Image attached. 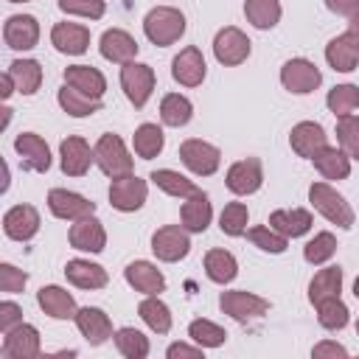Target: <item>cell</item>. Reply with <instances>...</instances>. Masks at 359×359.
Returning a JSON list of instances; mask_svg holds the SVG:
<instances>
[{
	"label": "cell",
	"instance_id": "6da1fadb",
	"mask_svg": "<svg viewBox=\"0 0 359 359\" xmlns=\"http://www.w3.org/2000/svg\"><path fill=\"white\" fill-rule=\"evenodd\" d=\"M143 31H146L149 42H154L157 48H168V45H174L185 34V17H182L180 8L157 6V8H151L146 14Z\"/></svg>",
	"mask_w": 359,
	"mask_h": 359
},
{
	"label": "cell",
	"instance_id": "7a4b0ae2",
	"mask_svg": "<svg viewBox=\"0 0 359 359\" xmlns=\"http://www.w3.org/2000/svg\"><path fill=\"white\" fill-rule=\"evenodd\" d=\"M309 202H311L314 210L323 213L331 224H337V227H342V230L353 227V208H351V205L345 202V196H342L337 188H331L328 182H311V188H309Z\"/></svg>",
	"mask_w": 359,
	"mask_h": 359
},
{
	"label": "cell",
	"instance_id": "3957f363",
	"mask_svg": "<svg viewBox=\"0 0 359 359\" xmlns=\"http://www.w3.org/2000/svg\"><path fill=\"white\" fill-rule=\"evenodd\" d=\"M95 163L98 168L109 177V180H118V177H126L132 174L135 163L123 146V140L118 135H101L98 143H95Z\"/></svg>",
	"mask_w": 359,
	"mask_h": 359
},
{
	"label": "cell",
	"instance_id": "277c9868",
	"mask_svg": "<svg viewBox=\"0 0 359 359\" xmlns=\"http://www.w3.org/2000/svg\"><path fill=\"white\" fill-rule=\"evenodd\" d=\"M180 160L185 163V168H191L196 177H210L219 171V163H222V151L208 143V140H199V137H188L180 143Z\"/></svg>",
	"mask_w": 359,
	"mask_h": 359
},
{
	"label": "cell",
	"instance_id": "5b68a950",
	"mask_svg": "<svg viewBox=\"0 0 359 359\" xmlns=\"http://www.w3.org/2000/svg\"><path fill=\"white\" fill-rule=\"evenodd\" d=\"M219 306L227 317L238 320V323H250V320H258L269 311V300L252 294V292H244V289H233V292H222L219 297Z\"/></svg>",
	"mask_w": 359,
	"mask_h": 359
},
{
	"label": "cell",
	"instance_id": "8992f818",
	"mask_svg": "<svg viewBox=\"0 0 359 359\" xmlns=\"http://www.w3.org/2000/svg\"><path fill=\"white\" fill-rule=\"evenodd\" d=\"M323 81V73L314 62L309 59H289L283 67H280V84L294 93V95H306V93H314Z\"/></svg>",
	"mask_w": 359,
	"mask_h": 359
},
{
	"label": "cell",
	"instance_id": "52a82bcc",
	"mask_svg": "<svg viewBox=\"0 0 359 359\" xmlns=\"http://www.w3.org/2000/svg\"><path fill=\"white\" fill-rule=\"evenodd\" d=\"M213 56H216V62L224 65V67L241 65V62L250 56V39H247V34H244L241 28H236V25L222 28V31L216 34V39H213Z\"/></svg>",
	"mask_w": 359,
	"mask_h": 359
},
{
	"label": "cell",
	"instance_id": "ba28073f",
	"mask_svg": "<svg viewBox=\"0 0 359 359\" xmlns=\"http://www.w3.org/2000/svg\"><path fill=\"white\" fill-rule=\"evenodd\" d=\"M121 87H123L126 98L140 109V107H146V101L154 90V70L140 62H126L121 67Z\"/></svg>",
	"mask_w": 359,
	"mask_h": 359
},
{
	"label": "cell",
	"instance_id": "9c48e42d",
	"mask_svg": "<svg viewBox=\"0 0 359 359\" xmlns=\"http://www.w3.org/2000/svg\"><path fill=\"white\" fill-rule=\"evenodd\" d=\"M48 208L56 219H67V222H79V219L95 213L93 199H87L76 191H67V188H50L48 191Z\"/></svg>",
	"mask_w": 359,
	"mask_h": 359
},
{
	"label": "cell",
	"instance_id": "30bf717a",
	"mask_svg": "<svg viewBox=\"0 0 359 359\" xmlns=\"http://www.w3.org/2000/svg\"><path fill=\"white\" fill-rule=\"evenodd\" d=\"M151 252L165 261V264H174L180 258H185L191 252V238H188V230L180 227V224H165L160 227L154 236H151Z\"/></svg>",
	"mask_w": 359,
	"mask_h": 359
},
{
	"label": "cell",
	"instance_id": "8fae6325",
	"mask_svg": "<svg viewBox=\"0 0 359 359\" xmlns=\"http://www.w3.org/2000/svg\"><path fill=\"white\" fill-rule=\"evenodd\" d=\"M146 194H149L146 180H140V177H135V174L118 177V180H112V185H109V202H112L115 210H123V213L140 210L143 202H146Z\"/></svg>",
	"mask_w": 359,
	"mask_h": 359
},
{
	"label": "cell",
	"instance_id": "7c38bea8",
	"mask_svg": "<svg viewBox=\"0 0 359 359\" xmlns=\"http://www.w3.org/2000/svg\"><path fill=\"white\" fill-rule=\"evenodd\" d=\"M59 157H62V171L67 177H84L90 171V165L95 163V149H90V143L84 137L70 135L62 140Z\"/></svg>",
	"mask_w": 359,
	"mask_h": 359
},
{
	"label": "cell",
	"instance_id": "4fadbf2b",
	"mask_svg": "<svg viewBox=\"0 0 359 359\" xmlns=\"http://www.w3.org/2000/svg\"><path fill=\"white\" fill-rule=\"evenodd\" d=\"M3 356L6 359H34L39 356L42 345H39V331L31 325V323H20L14 325L11 331L3 334Z\"/></svg>",
	"mask_w": 359,
	"mask_h": 359
},
{
	"label": "cell",
	"instance_id": "5bb4252c",
	"mask_svg": "<svg viewBox=\"0 0 359 359\" xmlns=\"http://www.w3.org/2000/svg\"><path fill=\"white\" fill-rule=\"evenodd\" d=\"M227 188L236 194V196H247V194H255L264 182V168H261V160L258 157H247V160H238L227 168V177H224Z\"/></svg>",
	"mask_w": 359,
	"mask_h": 359
},
{
	"label": "cell",
	"instance_id": "9a60e30c",
	"mask_svg": "<svg viewBox=\"0 0 359 359\" xmlns=\"http://www.w3.org/2000/svg\"><path fill=\"white\" fill-rule=\"evenodd\" d=\"M205 73H208L205 56H202V50H199L196 45L182 48V50L174 56V62H171V76H174V81H180L182 87H199L202 79H205Z\"/></svg>",
	"mask_w": 359,
	"mask_h": 359
},
{
	"label": "cell",
	"instance_id": "2e32d148",
	"mask_svg": "<svg viewBox=\"0 0 359 359\" xmlns=\"http://www.w3.org/2000/svg\"><path fill=\"white\" fill-rule=\"evenodd\" d=\"M14 149H17L20 165H22L25 171H39V174H45V171L50 168V149H48V143H45L36 132H22V135H17Z\"/></svg>",
	"mask_w": 359,
	"mask_h": 359
},
{
	"label": "cell",
	"instance_id": "e0dca14e",
	"mask_svg": "<svg viewBox=\"0 0 359 359\" xmlns=\"http://www.w3.org/2000/svg\"><path fill=\"white\" fill-rule=\"evenodd\" d=\"M3 39L11 50H31L39 42V22L31 14H11L3 25Z\"/></svg>",
	"mask_w": 359,
	"mask_h": 359
},
{
	"label": "cell",
	"instance_id": "ac0fdd59",
	"mask_svg": "<svg viewBox=\"0 0 359 359\" xmlns=\"http://www.w3.org/2000/svg\"><path fill=\"white\" fill-rule=\"evenodd\" d=\"M98 50H101V56H104L107 62L126 65V62H132V59L137 56L140 45H137L135 36L126 34L123 28H109V31L101 34V45H98Z\"/></svg>",
	"mask_w": 359,
	"mask_h": 359
},
{
	"label": "cell",
	"instance_id": "d6986e66",
	"mask_svg": "<svg viewBox=\"0 0 359 359\" xmlns=\"http://www.w3.org/2000/svg\"><path fill=\"white\" fill-rule=\"evenodd\" d=\"M3 230L14 241H28L39 230V213L34 205H14L3 216Z\"/></svg>",
	"mask_w": 359,
	"mask_h": 359
},
{
	"label": "cell",
	"instance_id": "ffe728a7",
	"mask_svg": "<svg viewBox=\"0 0 359 359\" xmlns=\"http://www.w3.org/2000/svg\"><path fill=\"white\" fill-rule=\"evenodd\" d=\"M67 238H70V247L73 250H81V252H101L107 247L104 224L95 216H84V219L73 222Z\"/></svg>",
	"mask_w": 359,
	"mask_h": 359
},
{
	"label": "cell",
	"instance_id": "44dd1931",
	"mask_svg": "<svg viewBox=\"0 0 359 359\" xmlns=\"http://www.w3.org/2000/svg\"><path fill=\"white\" fill-rule=\"evenodd\" d=\"M50 42L59 53L81 56L90 48V28H84L79 22H56L50 28Z\"/></svg>",
	"mask_w": 359,
	"mask_h": 359
},
{
	"label": "cell",
	"instance_id": "7402d4cb",
	"mask_svg": "<svg viewBox=\"0 0 359 359\" xmlns=\"http://www.w3.org/2000/svg\"><path fill=\"white\" fill-rule=\"evenodd\" d=\"M76 328L81 331V337L90 345H104L109 337H115L109 317L101 309H95V306H84V309L76 311Z\"/></svg>",
	"mask_w": 359,
	"mask_h": 359
},
{
	"label": "cell",
	"instance_id": "603a6c76",
	"mask_svg": "<svg viewBox=\"0 0 359 359\" xmlns=\"http://www.w3.org/2000/svg\"><path fill=\"white\" fill-rule=\"evenodd\" d=\"M289 143H292V149H294L300 157L311 160L320 149L328 146V135H325V129H323L320 123H314V121H300L297 126H292Z\"/></svg>",
	"mask_w": 359,
	"mask_h": 359
},
{
	"label": "cell",
	"instance_id": "cb8c5ba5",
	"mask_svg": "<svg viewBox=\"0 0 359 359\" xmlns=\"http://www.w3.org/2000/svg\"><path fill=\"white\" fill-rule=\"evenodd\" d=\"M39 309L53 320H76V297L62 286H42L36 292Z\"/></svg>",
	"mask_w": 359,
	"mask_h": 359
},
{
	"label": "cell",
	"instance_id": "d4e9b609",
	"mask_svg": "<svg viewBox=\"0 0 359 359\" xmlns=\"http://www.w3.org/2000/svg\"><path fill=\"white\" fill-rule=\"evenodd\" d=\"M65 84L90 95V98H101L107 93V79L98 67H90V65H70L65 67Z\"/></svg>",
	"mask_w": 359,
	"mask_h": 359
},
{
	"label": "cell",
	"instance_id": "484cf974",
	"mask_svg": "<svg viewBox=\"0 0 359 359\" xmlns=\"http://www.w3.org/2000/svg\"><path fill=\"white\" fill-rule=\"evenodd\" d=\"M123 278L135 292H143V294H160L165 289V278L151 261H132L123 269Z\"/></svg>",
	"mask_w": 359,
	"mask_h": 359
},
{
	"label": "cell",
	"instance_id": "4316f807",
	"mask_svg": "<svg viewBox=\"0 0 359 359\" xmlns=\"http://www.w3.org/2000/svg\"><path fill=\"white\" fill-rule=\"evenodd\" d=\"M65 275L73 286L79 289H104L109 283V275L101 264H93V261H84V258H73L67 261L65 266Z\"/></svg>",
	"mask_w": 359,
	"mask_h": 359
},
{
	"label": "cell",
	"instance_id": "83f0119b",
	"mask_svg": "<svg viewBox=\"0 0 359 359\" xmlns=\"http://www.w3.org/2000/svg\"><path fill=\"white\" fill-rule=\"evenodd\" d=\"M269 227H275L280 236L286 238H297V236H306L311 230V213L306 208H292V210H275L269 213Z\"/></svg>",
	"mask_w": 359,
	"mask_h": 359
},
{
	"label": "cell",
	"instance_id": "f1b7e54d",
	"mask_svg": "<svg viewBox=\"0 0 359 359\" xmlns=\"http://www.w3.org/2000/svg\"><path fill=\"white\" fill-rule=\"evenodd\" d=\"M180 216H182V227H185L188 233H205L208 224H210V219H213L210 199H208L202 191L194 194V196H188V199L182 202Z\"/></svg>",
	"mask_w": 359,
	"mask_h": 359
},
{
	"label": "cell",
	"instance_id": "f546056e",
	"mask_svg": "<svg viewBox=\"0 0 359 359\" xmlns=\"http://www.w3.org/2000/svg\"><path fill=\"white\" fill-rule=\"evenodd\" d=\"M311 160H314V168H317L325 180H345V177L351 174V157H348L342 149H337V146L320 149Z\"/></svg>",
	"mask_w": 359,
	"mask_h": 359
},
{
	"label": "cell",
	"instance_id": "4dcf8cb0",
	"mask_svg": "<svg viewBox=\"0 0 359 359\" xmlns=\"http://www.w3.org/2000/svg\"><path fill=\"white\" fill-rule=\"evenodd\" d=\"M339 292H342V269L339 266L320 269L311 278V283H309V300L314 306L323 303V300H328V297H339Z\"/></svg>",
	"mask_w": 359,
	"mask_h": 359
},
{
	"label": "cell",
	"instance_id": "1f68e13d",
	"mask_svg": "<svg viewBox=\"0 0 359 359\" xmlns=\"http://www.w3.org/2000/svg\"><path fill=\"white\" fill-rule=\"evenodd\" d=\"M140 320L154 331V334H168L171 331V309L157 297V294H146L137 306Z\"/></svg>",
	"mask_w": 359,
	"mask_h": 359
},
{
	"label": "cell",
	"instance_id": "d6a6232c",
	"mask_svg": "<svg viewBox=\"0 0 359 359\" xmlns=\"http://www.w3.org/2000/svg\"><path fill=\"white\" fill-rule=\"evenodd\" d=\"M132 146H135V154L140 160H151V157H157L163 151L165 135H163V129L157 123H140L135 129V135H132Z\"/></svg>",
	"mask_w": 359,
	"mask_h": 359
},
{
	"label": "cell",
	"instance_id": "836d02e7",
	"mask_svg": "<svg viewBox=\"0 0 359 359\" xmlns=\"http://www.w3.org/2000/svg\"><path fill=\"white\" fill-rule=\"evenodd\" d=\"M325 62H328L337 73H351V70H356V65H359V53H356V48L348 42V36L342 34V36H334V39L325 45Z\"/></svg>",
	"mask_w": 359,
	"mask_h": 359
},
{
	"label": "cell",
	"instance_id": "e575fe53",
	"mask_svg": "<svg viewBox=\"0 0 359 359\" xmlns=\"http://www.w3.org/2000/svg\"><path fill=\"white\" fill-rule=\"evenodd\" d=\"M149 180L160 188V191H165L168 196H180V199H188V196H194V194H199V188L188 180V177H182L180 171H171V168H157V171H151L149 174Z\"/></svg>",
	"mask_w": 359,
	"mask_h": 359
},
{
	"label": "cell",
	"instance_id": "d590c367",
	"mask_svg": "<svg viewBox=\"0 0 359 359\" xmlns=\"http://www.w3.org/2000/svg\"><path fill=\"white\" fill-rule=\"evenodd\" d=\"M8 73L14 76L17 93H22V95H34L42 84V67L36 59H14L8 65Z\"/></svg>",
	"mask_w": 359,
	"mask_h": 359
},
{
	"label": "cell",
	"instance_id": "8d00e7d4",
	"mask_svg": "<svg viewBox=\"0 0 359 359\" xmlns=\"http://www.w3.org/2000/svg\"><path fill=\"white\" fill-rule=\"evenodd\" d=\"M205 272L213 283H230L238 275V261L227 250H208L205 255Z\"/></svg>",
	"mask_w": 359,
	"mask_h": 359
},
{
	"label": "cell",
	"instance_id": "74e56055",
	"mask_svg": "<svg viewBox=\"0 0 359 359\" xmlns=\"http://www.w3.org/2000/svg\"><path fill=\"white\" fill-rule=\"evenodd\" d=\"M56 101H59V107H62L67 115H73V118H87V115H93V112L101 109V98H90V95L73 90V87H67V84L59 90Z\"/></svg>",
	"mask_w": 359,
	"mask_h": 359
},
{
	"label": "cell",
	"instance_id": "f35d334b",
	"mask_svg": "<svg viewBox=\"0 0 359 359\" xmlns=\"http://www.w3.org/2000/svg\"><path fill=\"white\" fill-rule=\"evenodd\" d=\"M191 115H194V104L185 95H180V93L163 95V101H160V118H163L165 126L180 129V126H185L191 121Z\"/></svg>",
	"mask_w": 359,
	"mask_h": 359
},
{
	"label": "cell",
	"instance_id": "ab89813d",
	"mask_svg": "<svg viewBox=\"0 0 359 359\" xmlns=\"http://www.w3.org/2000/svg\"><path fill=\"white\" fill-rule=\"evenodd\" d=\"M244 14L255 28L269 31L280 20V3L278 0H244Z\"/></svg>",
	"mask_w": 359,
	"mask_h": 359
},
{
	"label": "cell",
	"instance_id": "60d3db41",
	"mask_svg": "<svg viewBox=\"0 0 359 359\" xmlns=\"http://www.w3.org/2000/svg\"><path fill=\"white\" fill-rule=\"evenodd\" d=\"M188 337H191L196 345H202V348H219V345L227 342V331H224L222 325L205 320V317H196V320L188 325Z\"/></svg>",
	"mask_w": 359,
	"mask_h": 359
},
{
	"label": "cell",
	"instance_id": "b9f144b4",
	"mask_svg": "<svg viewBox=\"0 0 359 359\" xmlns=\"http://www.w3.org/2000/svg\"><path fill=\"white\" fill-rule=\"evenodd\" d=\"M115 348L126 359H146L149 356V339L137 328H118L115 331Z\"/></svg>",
	"mask_w": 359,
	"mask_h": 359
},
{
	"label": "cell",
	"instance_id": "7bdbcfd3",
	"mask_svg": "<svg viewBox=\"0 0 359 359\" xmlns=\"http://www.w3.org/2000/svg\"><path fill=\"white\" fill-rule=\"evenodd\" d=\"M247 238H250L258 250L272 252V255H280V252H286V247H289V238H286V236H280V233H278L275 227H269V224L250 227V230H247Z\"/></svg>",
	"mask_w": 359,
	"mask_h": 359
},
{
	"label": "cell",
	"instance_id": "ee69618b",
	"mask_svg": "<svg viewBox=\"0 0 359 359\" xmlns=\"http://www.w3.org/2000/svg\"><path fill=\"white\" fill-rule=\"evenodd\" d=\"M328 109L342 118V115H351L356 107H359V87L356 84H337L334 90H328V98H325Z\"/></svg>",
	"mask_w": 359,
	"mask_h": 359
},
{
	"label": "cell",
	"instance_id": "f6af8a7d",
	"mask_svg": "<svg viewBox=\"0 0 359 359\" xmlns=\"http://www.w3.org/2000/svg\"><path fill=\"white\" fill-rule=\"evenodd\" d=\"M337 140L351 160H359V115L351 112L337 121Z\"/></svg>",
	"mask_w": 359,
	"mask_h": 359
},
{
	"label": "cell",
	"instance_id": "bcb514c9",
	"mask_svg": "<svg viewBox=\"0 0 359 359\" xmlns=\"http://www.w3.org/2000/svg\"><path fill=\"white\" fill-rule=\"evenodd\" d=\"M317 320L323 328L328 331H339L348 325V306L339 297H328L323 303H317Z\"/></svg>",
	"mask_w": 359,
	"mask_h": 359
},
{
	"label": "cell",
	"instance_id": "7dc6e473",
	"mask_svg": "<svg viewBox=\"0 0 359 359\" xmlns=\"http://www.w3.org/2000/svg\"><path fill=\"white\" fill-rule=\"evenodd\" d=\"M247 219H250L247 205L244 202H230V205H224V210L219 216V227L227 236H244L247 233Z\"/></svg>",
	"mask_w": 359,
	"mask_h": 359
},
{
	"label": "cell",
	"instance_id": "c3c4849f",
	"mask_svg": "<svg viewBox=\"0 0 359 359\" xmlns=\"http://www.w3.org/2000/svg\"><path fill=\"white\" fill-rule=\"evenodd\" d=\"M334 252H337V238H334V233H328V230L317 233V236L303 247V258H306L309 264H325Z\"/></svg>",
	"mask_w": 359,
	"mask_h": 359
},
{
	"label": "cell",
	"instance_id": "681fc988",
	"mask_svg": "<svg viewBox=\"0 0 359 359\" xmlns=\"http://www.w3.org/2000/svg\"><path fill=\"white\" fill-rule=\"evenodd\" d=\"M59 8L65 14H76V17H87V20H101L107 11L104 0H59Z\"/></svg>",
	"mask_w": 359,
	"mask_h": 359
},
{
	"label": "cell",
	"instance_id": "f907efd6",
	"mask_svg": "<svg viewBox=\"0 0 359 359\" xmlns=\"http://www.w3.org/2000/svg\"><path fill=\"white\" fill-rule=\"evenodd\" d=\"M25 283H28V275L22 269H17L11 264H0V292L17 294V292L25 289Z\"/></svg>",
	"mask_w": 359,
	"mask_h": 359
},
{
	"label": "cell",
	"instance_id": "816d5d0a",
	"mask_svg": "<svg viewBox=\"0 0 359 359\" xmlns=\"http://www.w3.org/2000/svg\"><path fill=\"white\" fill-rule=\"evenodd\" d=\"M20 323H22V309L17 303H11V300H3L0 303V331L6 334Z\"/></svg>",
	"mask_w": 359,
	"mask_h": 359
},
{
	"label": "cell",
	"instance_id": "f5cc1de1",
	"mask_svg": "<svg viewBox=\"0 0 359 359\" xmlns=\"http://www.w3.org/2000/svg\"><path fill=\"white\" fill-rule=\"evenodd\" d=\"M202 345H185V342H174V345H168V351H165V356L168 359H199L202 356Z\"/></svg>",
	"mask_w": 359,
	"mask_h": 359
},
{
	"label": "cell",
	"instance_id": "db71d44e",
	"mask_svg": "<svg viewBox=\"0 0 359 359\" xmlns=\"http://www.w3.org/2000/svg\"><path fill=\"white\" fill-rule=\"evenodd\" d=\"M311 356H314V359H323V356H348V351H345L339 342L325 339V342H317V345L311 348Z\"/></svg>",
	"mask_w": 359,
	"mask_h": 359
},
{
	"label": "cell",
	"instance_id": "11a10c76",
	"mask_svg": "<svg viewBox=\"0 0 359 359\" xmlns=\"http://www.w3.org/2000/svg\"><path fill=\"white\" fill-rule=\"evenodd\" d=\"M325 6H328L334 14H342V17L359 14V0H325Z\"/></svg>",
	"mask_w": 359,
	"mask_h": 359
},
{
	"label": "cell",
	"instance_id": "9f6ffc18",
	"mask_svg": "<svg viewBox=\"0 0 359 359\" xmlns=\"http://www.w3.org/2000/svg\"><path fill=\"white\" fill-rule=\"evenodd\" d=\"M345 36H348V42L356 48V53H359V14H353L351 17V22H348V31H345Z\"/></svg>",
	"mask_w": 359,
	"mask_h": 359
},
{
	"label": "cell",
	"instance_id": "6f0895ef",
	"mask_svg": "<svg viewBox=\"0 0 359 359\" xmlns=\"http://www.w3.org/2000/svg\"><path fill=\"white\" fill-rule=\"evenodd\" d=\"M14 90H17V81H14V76L6 70V73L0 76V95H3V98H11Z\"/></svg>",
	"mask_w": 359,
	"mask_h": 359
},
{
	"label": "cell",
	"instance_id": "680465c9",
	"mask_svg": "<svg viewBox=\"0 0 359 359\" xmlns=\"http://www.w3.org/2000/svg\"><path fill=\"white\" fill-rule=\"evenodd\" d=\"M8 121H11V109L6 107V109H3V126H8Z\"/></svg>",
	"mask_w": 359,
	"mask_h": 359
},
{
	"label": "cell",
	"instance_id": "91938a15",
	"mask_svg": "<svg viewBox=\"0 0 359 359\" xmlns=\"http://www.w3.org/2000/svg\"><path fill=\"white\" fill-rule=\"evenodd\" d=\"M353 294H356V300H359V278L353 280Z\"/></svg>",
	"mask_w": 359,
	"mask_h": 359
},
{
	"label": "cell",
	"instance_id": "94428289",
	"mask_svg": "<svg viewBox=\"0 0 359 359\" xmlns=\"http://www.w3.org/2000/svg\"><path fill=\"white\" fill-rule=\"evenodd\" d=\"M8 3H28V0H8Z\"/></svg>",
	"mask_w": 359,
	"mask_h": 359
},
{
	"label": "cell",
	"instance_id": "6125c7cd",
	"mask_svg": "<svg viewBox=\"0 0 359 359\" xmlns=\"http://www.w3.org/2000/svg\"><path fill=\"white\" fill-rule=\"evenodd\" d=\"M356 334H359V323H356Z\"/></svg>",
	"mask_w": 359,
	"mask_h": 359
}]
</instances>
